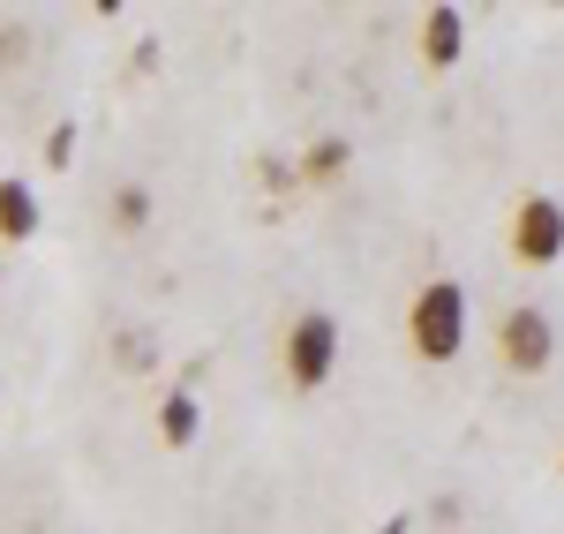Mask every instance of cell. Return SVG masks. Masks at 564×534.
<instances>
[{"mask_svg": "<svg viewBox=\"0 0 564 534\" xmlns=\"http://www.w3.org/2000/svg\"><path fill=\"white\" fill-rule=\"evenodd\" d=\"M406 347L422 361H459V347H467V286L459 279H430L406 302Z\"/></svg>", "mask_w": 564, "mask_h": 534, "instance_id": "1", "label": "cell"}, {"mask_svg": "<svg viewBox=\"0 0 564 534\" xmlns=\"http://www.w3.org/2000/svg\"><path fill=\"white\" fill-rule=\"evenodd\" d=\"M332 369H339V316L302 309L286 324V384H294V392H324Z\"/></svg>", "mask_w": 564, "mask_h": 534, "instance_id": "2", "label": "cell"}, {"mask_svg": "<svg viewBox=\"0 0 564 534\" xmlns=\"http://www.w3.org/2000/svg\"><path fill=\"white\" fill-rule=\"evenodd\" d=\"M497 361H505L512 377H542V369L557 361V324L534 309V302H512L505 324H497Z\"/></svg>", "mask_w": 564, "mask_h": 534, "instance_id": "3", "label": "cell"}, {"mask_svg": "<svg viewBox=\"0 0 564 534\" xmlns=\"http://www.w3.org/2000/svg\"><path fill=\"white\" fill-rule=\"evenodd\" d=\"M512 257L520 264H557L564 257V204L557 196H527L512 211Z\"/></svg>", "mask_w": 564, "mask_h": 534, "instance_id": "4", "label": "cell"}, {"mask_svg": "<svg viewBox=\"0 0 564 534\" xmlns=\"http://www.w3.org/2000/svg\"><path fill=\"white\" fill-rule=\"evenodd\" d=\"M459 53H467V15L459 8H430L422 15V61L430 68H459Z\"/></svg>", "mask_w": 564, "mask_h": 534, "instance_id": "5", "label": "cell"}, {"mask_svg": "<svg viewBox=\"0 0 564 534\" xmlns=\"http://www.w3.org/2000/svg\"><path fill=\"white\" fill-rule=\"evenodd\" d=\"M39 188H31V181L23 174H0V241H31V233H39Z\"/></svg>", "mask_w": 564, "mask_h": 534, "instance_id": "6", "label": "cell"}, {"mask_svg": "<svg viewBox=\"0 0 564 534\" xmlns=\"http://www.w3.org/2000/svg\"><path fill=\"white\" fill-rule=\"evenodd\" d=\"M159 437H166L174 451H188L196 437H204V406H196V392H188V384H174V392L159 400Z\"/></svg>", "mask_w": 564, "mask_h": 534, "instance_id": "7", "label": "cell"}, {"mask_svg": "<svg viewBox=\"0 0 564 534\" xmlns=\"http://www.w3.org/2000/svg\"><path fill=\"white\" fill-rule=\"evenodd\" d=\"M106 219H113V233H143V226L159 219V196H151L143 181H121V188L106 196Z\"/></svg>", "mask_w": 564, "mask_h": 534, "instance_id": "8", "label": "cell"}, {"mask_svg": "<svg viewBox=\"0 0 564 534\" xmlns=\"http://www.w3.org/2000/svg\"><path fill=\"white\" fill-rule=\"evenodd\" d=\"M347 166H354V143H347V135H316V143H308V159H302L308 181H339Z\"/></svg>", "mask_w": 564, "mask_h": 534, "instance_id": "9", "label": "cell"}, {"mask_svg": "<svg viewBox=\"0 0 564 534\" xmlns=\"http://www.w3.org/2000/svg\"><path fill=\"white\" fill-rule=\"evenodd\" d=\"M45 166H53V174L76 166V121H53V135H45Z\"/></svg>", "mask_w": 564, "mask_h": 534, "instance_id": "10", "label": "cell"}, {"mask_svg": "<svg viewBox=\"0 0 564 534\" xmlns=\"http://www.w3.org/2000/svg\"><path fill=\"white\" fill-rule=\"evenodd\" d=\"M113 355H121V369H151V331H121Z\"/></svg>", "mask_w": 564, "mask_h": 534, "instance_id": "11", "label": "cell"}, {"mask_svg": "<svg viewBox=\"0 0 564 534\" xmlns=\"http://www.w3.org/2000/svg\"><path fill=\"white\" fill-rule=\"evenodd\" d=\"M377 534H414V512H391V520H384Z\"/></svg>", "mask_w": 564, "mask_h": 534, "instance_id": "12", "label": "cell"}, {"mask_svg": "<svg viewBox=\"0 0 564 534\" xmlns=\"http://www.w3.org/2000/svg\"><path fill=\"white\" fill-rule=\"evenodd\" d=\"M557 467H564V451H557Z\"/></svg>", "mask_w": 564, "mask_h": 534, "instance_id": "13", "label": "cell"}]
</instances>
